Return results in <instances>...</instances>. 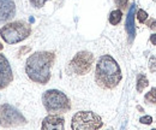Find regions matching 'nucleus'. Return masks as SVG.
Segmentation results:
<instances>
[{
    "instance_id": "nucleus-18",
    "label": "nucleus",
    "mask_w": 156,
    "mask_h": 130,
    "mask_svg": "<svg viewBox=\"0 0 156 130\" xmlns=\"http://www.w3.org/2000/svg\"><path fill=\"white\" fill-rule=\"evenodd\" d=\"M115 5L118 6L119 10H124L127 7V4H129V0H114Z\"/></svg>"
},
{
    "instance_id": "nucleus-22",
    "label": "nucleus",
    "mask_w": 156,
    "mask_h": 130,
    "mask_svg": "<svg viewBox=\"0 0 156 130\" xmlns=\"http://www.w3.org/2000/svg\"><path fill=\"white\" fill-rule=\"evenodd\" d=\"M137 109H138V110H139V111H140V112H143V111H144V110H143V109H142L140 106H137Z\"/></svg>"
},
{
    "instance_id": "nucleus-5",
    "label": "nucleus",
    "mask_w": 156,
    "mask_h": 130,
    "mask_svg": "<svg viewBox=\"0 0 156 130\" xmlns=\"http://www.w3.org/2000/svg\"><path fill=\"white\" fill-rule=\"evenodd\" d=\"M103 125L101 117L91 111H79L71 121L72 130H100Z\"/></svg>"
},
{
    "instance_id": "nucleus-7",
    "label": "nucleus",
    "mask_w": 156,
    "mask_h": 130,
    "mask_svg": "<svg viewBox=\"0 0 156 130\" xmlns=\"http://www.w3.org/2000/svg\"><path fill=\"white\" fill-rule=\"evenodd\" d=\"M0 123L5 128L10 127H18L27 123L24 116L16 107L11 106L10 104L0 105Z\"/></svg>"
},
{
    "instance_id": "nucleus-10",
    "label": "nucleus",
    "mask_w": 156,
    "mask_h": 130,
    "mask_svg": "<svg viewBox=\"0 0 156 130\" xmlns=\"http://www.w3.org/2000/svg\"><path fill=\"white\" fill-rule=\"evenodd\" d=\"M65 121L58 114H49L42 121L41 130H64Z\"/></svg>"
},
{
    "instance_id": "nucleus-1",
    "label": "nucleus",
    "mask_w": 156,
    "mask_h": 130,
    "mask_svg": "<svg viewBox=\"0 0 156 130\" xmlns=\"http://www.w3.org/2000/svg\"><path fill=\"white\" fill-rule=\"evenodd\" d=\"M55 54L53 52H35L27 59L25 72L33 82L46 84L51 80V69L53 66Z\"/></svg>"
},
{
    "instance_id": "nucleus-17",
    "label": "nucleus",
    "mask_w": 156,
    "mask_h": 130,
    "mask_svg": "<svg viewBox=\"0 0 156 130\" xmlns=\"http://www.w3.org/2000/svg\"><path fill=\"white\" fill-rule=\"evenodd\" d=\"M139 123L142 124H145V125H149L153 123V117L151 116H143L139 118Z\"/></svg>"
},
{
    "instance_id": "nucleus-2",
    "label": "nucleus",
    "mask_w": 156,
    "mask_h": 130,
    "mask_svg": "<svg viewBox=\"0 0 156 130\" xmlns=\"http://www.w3.org/2000/svg\"><path fill=\"white\" fill-rule=\"evenodd\" d=\"M122 74L117 60L113 57L105 54L100 57L95 70V81L103 89H113L120 83Z\"/></svg>"
},
{
    "instance_id": "nucleus-26",
    "label": "nucleus",
    "mask_w": 156,
    "mask_h": 130,
    "mask_svg": "<svg viewBox=\"0 0 156 130\" xmlns=\"http://www.w3.org/2000/svg\"><path fill=\"white\" fill-rule=\"evenodd\" d=\"M0 125H1V123H0Z\"/></svg>"
},
{
    "instance_id": "nucleus-13",
    "label": "nucleus",
    "mask_w": 156,
    "mask_h": 130,
    "mask_svg": "<svg viewBox=\"0 0 156 130\" xmlns=\"http://www.w3.org/2000/svg\"><path fill=\"white\" fill-rule=\"evenodd\" d=\"M121 18H122V12L121 10H113L111 13H109V17H108V20L112 25H118L120 22H121Z\"/></svg>"
},
{
    "instance_id": "nucleus-20",
    "label": "nucleus",
    "mask_w": 156,
    "mask_h": 130,
    "mask_svg": "<svg viewBox=\"0 0 156 130\" xmlns=\"http://www.w3.org/2000/svg\"><path fill=\"white\" fill-rule=\"evenodd\" d=\"M145 23H147V25H148L151 30H156V19L151 18V19H149V20H147Z\"/></svg>"
},
{
    "instance_id": "nucleus-16",
    "label": "nucleus",
    "mask_w": 156,
    "mask_h": 130,
    "mask_svg": "<svg viewBox=\"0 0 156 130\" xmlns=\"http://www.w3.org/2000/svg\"><path fill=\"white\" fill-rule=\"evenodd\" d=\"M149 70L151 72H156V57L151 56L149 58Z\"/></svg>"
},
{
    "instance_id": "nucleus-4",
    "label": "nucleus",
    "mask_w": 156,
    "mask_h": 130,
    "mask_svg": "<svg viewBox=\"0 0 156 130\" xmlns=\"http://www.w3.org/2000/svg\"><path fill=\"white\" fill-rule=\"evenodd\" d=\"M42 102L47 112L52 114L65 113L71 110V102L67 95L58 89L46 91L42 95Z\"/></svg>"
},
{
    "instance_id": "nucleus-19",
    "label": "nucleus",
    "mask_w": 156,
    "mask_h": 130,
    "mask_svg": "<svg viewBox=\"0 0 156 130\" xmlns=\"http://www.w3.org/2000/svg\"><path fill=\"white\" fill-rule=\"evenodd\" d=\"M47 1H48V0H30V4H31L35 9H40V7H42Z\"/></svg>"
},
{
    "instance_id": "nucleus-12",
    "label": "nucleus",
    "mask_w": 156,
    "mask_h": 130,
    "mask_svg": "<svg viewBox=\"0 0 156 130\" xmlns=\"http://www.w3.org/2000/svg\"><path fill=\"white\" fill-rule=\"evenodd\" d=\"M148 86H149V81H148L147 76L144 74L138 75V76H137V84H136L137 92H138V93H142Z\"/></svg>"
},
{
    "instance_id": "nucleus-11",
    "label": "nucleus",
    "mask_w": 156,
    "mask_h": 130,
    "mask_svg": "<svg viewBox=\"0 0 156 130\" xmlns=\"http://www.w3.org/2000/svg\"><path fill=\"white\" fill-rule=\"evenodd\" d=\"M136 12H137L136 4H132L131 7H130V10H129V13H127V17H126V24H125V28H126V32H127L130 42L133 40L135 34H136V30H135V17H136Z\"/></svg>"
},
{
    "instance_id": "nucleus-9",
    "label": "nucleus",
    "mask_w": 156,
    "mask_h": 130,
    "mask_svg": "<svg viewBox=\"0 0 156 130\" xmlns=\"http://www.w3.org/2000/svg\"><path fill=\"white\" fill-rule=\"evenodd\" d=\"M16 13V5L13 0H0V24L9 22Z\"/></svg>"
},
{
    "instance_id": "nucleus-21",
    "label": "nucleus",
    "mask_w": 156,
    "mask_h": 130,
    "mask_svg": "<svg viewBox=\"0 0 156 130\" xmlns=\"http://www.w3.org/2000/svg\"><path fill=\"white\" fill-rule=\"evenodd\" d=\"M150 42H151L154 46H156V34H151V35H150Z\"/></svg>"
},
{
    "instance_id": "nucleus-25",
    "label": "nucleus",
    "mask_w": 156,
    "mask_h": 130,
    "mask_svg": "<svg viewBox=\"0 0 156 130\" xmlns=\"http://www.w3.org/2000/svg\"><path fill=\"white\" fill-rule=\"evenodd\" d=\"M153 1H155V2H156V0H153Z\"/></svg>"
},
{
    "instance_id": "nucleus-23",
    "label": "nucleus",
    "mask_w": 156,
    "mask_h": 130,
    "mask_svg": "<svg viewBox=\"0 0 156 130\" xmlns=\"http://www.w3.org/2000/svg\"><path fill=\"white\" fill-rule=\"evenodd\" d=\"M2 48H4V46H2V43H1V42H0V51H1V50H2Z\"/></svg>"
},
{
    "instance_id": "nucleus-3",
    "label": "nucleus",
    "mask_w": 156,
    "mask_h": 130,
    "mask_svg": "<svg viewBox=\"0 0 156 130\" xmlns=\"http://www.w3.org/2000/svg\"><path fill=\"white\" fill-rule=\"evenodd\" d=\"M31 34V27L29 23L23 20H16L5 24L0 29V36L9 45H15L22 42Z\"/></svg>"
},
{
    "instance_id": "nucleus-14",
    "label": "nucleus",
    "mask_w": 156,
    "mask_h": 130,
    "mask_svg": "<svg viewBox=\"0 0 156 130\" xmlns=\"http://www.w3.org/2000/svg\"><path fill=\"white\" fill-rule=\"evenodd\" d=\"M144 100L149 104H156V87L151 88L148 93L144 95Z\"/></svg>"
},
{
    "instance_id": "nucleus-15",
    "label": "nucleus",
    "mask_w": 156,
    "mask_h": 130,
    "mask_svg": "<svg viewBox=\"0 0 156 130\" xmlns=\"http://www.w3.org/2000/svg\"><path fill=\"white\" fill-rule=\"evenodd\" d=\"M136 17H137V19H138V22H139V23H145V22L148 20V13H147V11H144V10L139 9V10H137Z\"/></svg>"
},
{
    "instance_id": "nucleus-8",
    "label": "nucleus",
    "mask_w": 156,
    "mask_h": 130,
    "mask_svg": "<svg viewBox=\"0 0 156 130\" xmlns=\"http://www.w3.org/2000/svg\"><path fill=\"white\" fill-rule=\"evenodd\" d=\"M13 81V72L6 57L0 54V89H5Z\"/></svg>"
},
{
    "instance_id": "nucleus-24",
    "label": "nucleus",
    "mask_w": 156,
    "mask_h": 130,
    "mask_svg": "<svg viewBox=\"0 0 156 130\" xmlns=\"http://www.w3.org/2000/svg\"><path fill=\"white\" fill-rule=\"evenodd\" d=\"M151 130H156V128H155V129H151Z\"/></svg>"
},
{
    "instance_id": "nucleus-27",
    "label": "nucleus",
    "mask_w": 156,
    "mask_h": 130,
    "mask_svg": "<svg viewBox=\"0 0 156 130\" xmlns=\"http://www.w3.org/2000/svg\"><path fill=\"white\" fill-rule=\"evenodd\" d=\"M108 130H109V129H108Z\"/></svg>"
},
{
    "instance_id": "nucleus-6",
    "label": "nucleus",
    "mask_w": 156,
    "mask_h": 130,
    "mask_svg": "<svg viewBox=\"0 0 156 130\" xmlns=\"http://www.w3.org/2000/svg\"><path fill=\"white\" fill-rule=\"evenodd\" d=\"M93 64H94V56L88 51H82V52H78L71 59V61L69 63L67 70L69 72L73 75L83 76L91 70Z\"/></svg>"
}]
</instances>
